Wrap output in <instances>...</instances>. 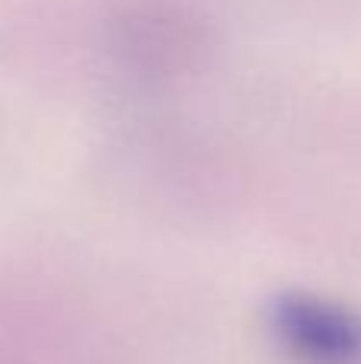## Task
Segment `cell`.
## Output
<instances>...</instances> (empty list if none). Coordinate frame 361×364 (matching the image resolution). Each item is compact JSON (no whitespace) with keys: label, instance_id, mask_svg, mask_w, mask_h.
Returning a JSON list of instances; mask_svg holds the SVG:
<instances>
[{"label":"cell","instance_id":"obj_1","mask_svg":"<svg viewBox=\"0 0 361 364\" xmlns=\"http://www.w3.org/2000/svg\"><path fill=\"white\" fill-rule=\"evenodd\" d=\"M275 336L304 364H361V320L323 297L288 294L275 301Z\"/></svg>","mask_w":361,"mask_h":364}]
</instances>
